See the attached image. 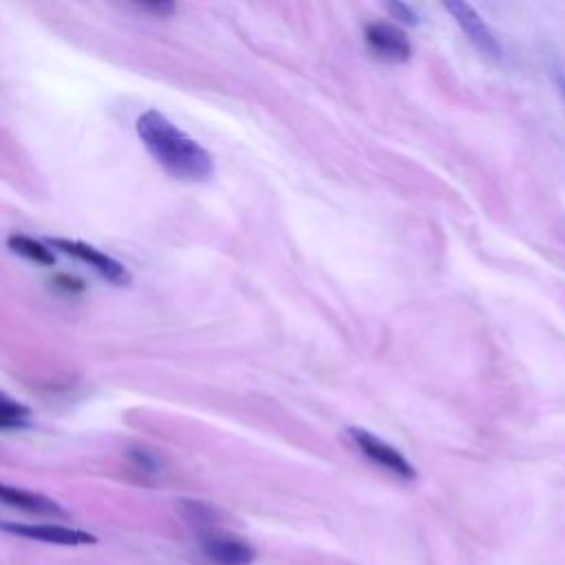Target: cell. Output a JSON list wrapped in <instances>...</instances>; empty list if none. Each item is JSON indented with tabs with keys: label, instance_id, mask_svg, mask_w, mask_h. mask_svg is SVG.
Returning <instances> with one entry per match:
<instances>
[{
	"label": "cell",
	"instance_id": "277c9868",
	"mask_svg": "<svg viewBox=\"0 0 565 565\" xmlns=\"http://www.w3.org/2000/svg\"><path fill=\"white\" fill-rule=\"evenodd\" d=\"M444 9L452 15L457 26L463 31V35L486 55L497 57L501 53V44L492 29L483 22V18L477 13V9L461 0H448L444 2Z\"/></svg>",
	"mask_w": 565,
	"mask_h": 565
},
{
	"label": "cell",
	"instance_id": "7c38bea8",
	"mask_svg": "<svg viewBox=\"0 0 565 565\" xmlns=\"http://www.w3.org/2000/svg\"><path fill=\"white\" fill-rule=\"evenodd\" d=\"M386 9L391 11V15L399 18V20L406 22V24H415V22H417V13H415L408 4H404V2H388Z\"/></svg>",
	"mask_w": 565,
	"mask_h": 565
},
{
	"label": "cell",
	"instance_id": "8992f818",
	"mask_svg": "<svg viewBox=\"0 0 565 565\" xmlns=\"http://www.w3.org/2000/svg\"><path fill=\"white\" fill-rule=\"evenodd\" d=\"M2 532H11L31 541L53 543V545H93L97 543V536L84 530L66 527V525H53V523H0Z\"/></svg>",
	"mask_w": 565,
	"mask_h": 565
},
{
	"label": "cell",
	"instance_id": "9a60e30c",
	"mask_svg": "<svg viewBox=\"0 0 565 565\" xmlns=\"http://www.w3.org/2000/svg\"><path fill=\"white\" fill-rule=\"evenodd\" d=\"M556 84H558L561 95H563V99H565V75H558V77H556Z\"/></svg>",
	"mask_w": 565,
	"mask_h": 565
},
{
	"label": "cell",
	"instance_id": "4fadbf2b",
	"mask_svg": "<svg viewBox=\"0 0 565 565\" xmlns=\"http://www.w3.org/2000/svg\"><path fill=\"white\" fill-rule=\"evenodd\" d=\"M130 457H132V461L139 466V470L154 472V470L159 468L157 459H154V457H150V455H146L143 450H132V452H130Z\"/></svg>",
	"mask_w": 565,
	"mask_h": 565
},
{
	"label": "cell",
	"instance_id": "7a4b0ae2",
	"mask_svg": "<svg viewBox=\"0 0 565 565\" xmlns=\"http://www.w3.org/2000/svg\"><path fill=\"white\" fill-rule=\"evenodd\" d=\"M347 435H349L351 444H353L364 457H369L375 466L388 470L391 475H395V477H399V479H408V481H411V479L417 477L415 468L408 463V459H406L402 452H397L393 446H388V444L382 441L380 437L371 435L369 430L349 428Z\"/></svg>",
	"mask_w": 565,
	"mask_h": 565
},
{
	"label": "cell",
	"instance_id": "ba28073f",
	"mask_svg": "<svg viewBox=\"0 0 565 565\" xmlns=\"http://www.w3.org/2000/svg\"><path fill=\"white\" fill-rule=\"evenodd\" d=\"M0 503L31 512V514H62V508L53 499L40 492H31V490L7 486V483H0Z\"/></svg>",
	"mask_w": 565,
	"mask_h": 565
},
{
	"label": "cell",
	"instance_id": "8fae6325",
	"mask_svg": "<svg viewBox=\"0 0 565 565\" xmlns=\"http://www.w3.org/2000/svg\"><path fill=\"white\" fill-rule=\"evenodd\" d=\"M26 406L18 404L15 399L0 393V428H20L26 424Z\"/></svg>",
	"mask_w": 565,
	"mask_h": 565
},
{
	"label": "cell",
	"instance_id": "5b68a950",
	"mask_svg": "<svg viewBox=\"0 0 565 565\" xmlns=\"http://www.w3.org/2000/svg\"><path fill=\"white\" fill-rule=\"evenodd\" d=\"M199 543L203 554L214 565H252L256 558V552L247 541L227 532H218V530L201 532Z\"/></svg>",
	"mask_w": 565,
	"mask_h": 565
},
{
	"label": "cell",
	"instance_id": "3957f363",
	"mask_svg": "<svg viewBox=\"0 0 565 565\" xmlns=\"http://www.w3.org/2000/svg\"><path fill=\"white\" fill-rule=\"evenodd\" d=\"M51 245L82 263H86L90 269H95L102 278H106L113 285H126L130 282V271L115 260L113 256L99 252L97 247L82 243V241H71V238H51Z\"/></svg>",
	"mask_w": 565,
	"mask_h": 565
},
{
	"label": "cell",
	"instance_id": "30bf717a",
	"mask_svg": "<svg viewBox=\"0 0 565 565\" xmlns=\"http://www.w3.org/2000/svg\"><path fill=\"white\" fill-rule=\"evenodd\" d=\"M181 514L192 523L196 525L201 532H210L214 530V523L218 519V512L207 505V503H201V501H181Z\"/></svg>",
	"mask_w": 565,
	"mask_h": 565
},
{
	"label": "cell",
	"instance_id": "6da1fadb",
	"mask_svg": "<svg viewBox=\"0 0 565 565\" xmlns=\"http://www.w3.org/2000/svg\"><path fill=\"white\" fill-rule=\"evenodd\" d=\"M137 135L154 161L174 179L203 183L214 174L212 154L174 126L163 113L146 110L137 119Z\"/></svg>",
	"mask_w": 565,
	"mask_h": 565
},
{
	"label": "cell",
	"instance_id": "52a82bcc",
	"mask_svg": "<svg viewBox=\"0 0 565 565\" xmlns=\"http://www.w3.org/2000/svg\"><path fill=\"white\" fill-rule=\"evenodd\" d=\"M364 40H366L369 49L386 62H406L411 57L408 38L404 35V31H399L393 24L371 22L364 29Z\"/></svg>",
	"mask_w": 565,
	"mask_h": 565
},
{
	"label": "cell",
	"instance_id": "5bb4252c",
	"mask_svg": "<svg viewBox=\"0 0 565 565\" xmlns=\"http://www.w3.org/2000/svg\"><path fill=\"white\" fill-rule=\"evenodd\" d=\"M141 9L154 11L159 15H170L174 11V4L172 2H150V4H141Z\"/></svg>",
	"mask_w": 565,
	"mask_h": 565
},
{
	"label": "cell",
	"instance_id": "9c48e42d",
	"mask_svg": "<svg viewBox=\"0 0 565 565\" xmlns=\"http://www.w3.org/2000/svg\"><path fill=\"white\" fill-rule=\"evenodd\" d=\"M7 245L11 247V252H15L18 256L35 263V265H53L55 263V254L51 247H46L44 243L31 238V236H24V234H13L9 236Z\"/></svg>",
	"mask_w": 565,
	"mask_h": 565
}]
</instances>
